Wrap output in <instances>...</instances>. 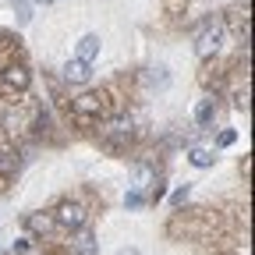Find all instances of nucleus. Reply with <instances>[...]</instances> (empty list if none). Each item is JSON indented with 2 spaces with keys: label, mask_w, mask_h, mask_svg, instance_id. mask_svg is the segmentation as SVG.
<instances>
[{
  "label": "nucleus",
  "mask_w": 255,
  "mask_h": 255,
  "mask_svg": "<svg viewBox=\"0 0 255 255\" xmlns=\"http://www.w3.org/2000/svg\"><path fill=\"white\" fill-rule=\"evenodd\" d=\"M57 220L64 223V227H71V231H78L82 223H85V213H82V206H75V202H64V206L57 209Z\"/></svg>",
  "instance_id": "obj_1"
},
{
  "label": "nucleus",
  "mask_w": 255,
  "mask_h": 255,
  "mask_svg": "<svg viewBox=\"0 0 255 255\" xmlns=\"http://www.w3.org/2000/svg\"><path fill=\"white\" fill-rule=\"evenodd\" d=\"M100 110H103V100H100L96 92H85V96H78V100H75V114H78V117H96Z\"/></svg>",
  "instance_id": "obj_2"
},
{
  "label": "nucleus",
  "mask_w": 255,
  "mask_h": 255,
  "mask_svg": "<svg viewBox=\"0 0 255 255\" xmlns=\"http://www.w3.org/2000/svg\"><path fill=\"white\" fill-rule=\"evenodd\" d=\"M92 71H89V60H68L64 64V78L68 82H85Z\"/></svg>",
  "instance_id": "obj_3"
},
{
  "label": "nucleus",
  "mask_w": 255,
  "mask_h": 255,
  "mask_svg": "<svg viewBox=\"0 0 255 255\" xmlns=\"http://www.w3.org/2000/svg\"><path fill=\"white\" fill-rule=\"evenodd\" d=\"M96 53H100V36H92V32H89V36L78 39V60H92Z\"/></svg>",
  "instance_id": "obj_4"
},
{
  "label": "nucleus",
  "mask_w": 255,
  "mask_h": 255,
  "mask_svg": "<svg viewBox=\"0 0 255 255\" xmlns=\"http://www.w3.org/2000/svg\"><path fill=\"white\" fill-rule=\"evenodd\" d=\"M216 46H220V28H209V32H202V39H199L195 53H199V57H209Z\"/></svg>",
  "instance_id": "obj_5"
},
{
  "label": "nucleus",
  "mask_w": 255,
  "mask_h": 255,
  "mask_svg": "<svg viewBox=\"0 0 255 255\" xmlns=\"http://www.w3.org/2000/svg\"><path fill=\"white\" fill-rule=\"evenodd\" d=\"M4 82H7L11 89H25V85H28V71H25V68H7Z\"/></svg>",
  "instance_id": "obj_6"
},
{
  "label": "nucleus",
  "mask_w": 255,
  "mask_h": 255,
  "mask_svg": "<svg viewBox=\"0 0 255 255\" xmlns=\"http://www.w3.org/2000/svg\"><path fill=\"white\" fill-rule=\"evenodd\" d=\"M191 163H195V167H209L213 163V152L209 149H191Z\"/></svg>",
  "instance_id": "obj_7"
},
{
  "label": "nucleus",
  "mask_w": 255,
  "mask_h": 255,
  "mask_svg": "<svg viewBox=\"0 0 255 255\" xmlns=\"http://www.w3.org/2000/svg\"><path fill=\"white\" fill-rule=\"evenodd\" d=\"M195 121H199V124H209V121H213V100L199 103V110H195Z\"/></svg>",
  "instance_id": "obj_8"
},
{
  "label": "nucleus",
  "mask_w": 255,
  "mask_h": 255,
  "mask_svg": "<svg viewBox=\"0 0 255 255\" xmlns=\"http://www.w3.org/2000/svg\"><path fill=\"white\" fill-rule=\"evenodd\" d=\"M124 206H128V209H142V206H145V195H142V191H128V195H124Z\"/></svg>",
  "instance_id": "obj_9"
},
{
  "label": "nucleus",
  "mask_w": 255,
  "mask_h": 255,
  "mask_svg": "<svg viewBox=\"0 0 255 255\" xmlns=\"http://www.w3.org/2000/svg\"><path fill=\"white\" fill-rule=\"evenodd\" d=\"M14 163H18L14 152H11V149H0V170L7 174V170H14Z\"/></svg>",
  "instance_id": "obj_10"
},
{
  "label": "nucleus",
  "mask_w": 255,
  "mask_h": 255,
  "mask_svg": "<svg viewBox=\"0 0 255 255\" xmlns=\"http://www.w3.org/2000/svg\"><path fill=\"white\" fill-rule=\"evenodd\" d=\"M167 82H170L167 68H156V71H152V85H159V89H167Z\"/></svg>",
  "instance_id": "obj_11"
},
{
  "label": "nucleus",
  "mask_w": 255,
  "mask_h": 255,
  "mask_svg": "<svg viewBox=\"0 0 255 255\" xmlns=\"http://www.w3.org/2000/svg\"><path fill=\"white\" fill-rule=\"evenodd\" d=\"M50 223H53V220H46V216H32L28 227H32V231H50Z\"/></svg>",
  "instance_id": "obj_12"
},
{
  "label": "nucleus",
  "mask_w": 255,
  "mask_h": 255,
  "mask_svg": "<svg viewBox=\"0 0 255 255\" xmlns=\"http://www.w3.org/2000/svg\"><path fill=\"white\" fill-rule=\"evenodd\" d=\"M14 7H18V21H28V18H32V14H28V4H25V0H18Z\"/></svg>",
  "instance_id": "obj_13"
},
{
  "label": "nucleus",
  "mask_w": 255,
  "mask_h": 255,
  "mask_svg": "<svg viewBox=\"0 0 255 255\" xmlns=\"http://www.w3.org/2000/svg\"><path fill=\"white\" fill-rule=\"evenodd\" d=\"M184 199H188V184H184V188H177V191H174V199H170V202H174V206H181V202H184Z\"/></svg>",
  "instance_id": "obj_14"
},
{
  "label": "nucleus",
  "mask_w": 255,
  "mask_h": 255,
  "mask_svg": "<svg viewBox=\"0 0 255 255\" xmlns=\"http://www.w3.org/2000/svg\"><path fill=\"white\" fill-rule=\"evenodd\" d=\"M152 181V170L149 167H138V184H149Z\"/></svg>",
  "instance_id": "obj_15"
},
{
  "label": "nucleus",
  "mask_w": 255,
  "mask_h": 255,
  "mask_svg": "<svg viewBox=\"0 0 255 255\" xmlns=\"http://www.w3.org/2000/svg\"><path fill=\"white\" fill-rule=\"evenodd\" d=\"M110 128H114V131H128V128H131V121H124V117H117V121H114Z\"/></svg>",
  "instance_id": "obj_16"
},
{
  "label": "nucleus",
  "mask_w": 255,
  "mask_h": 255,
  "mask_svg": "<svg viewBox=\"0 0 255 255\" xmlns=\"http://www.w3.org/2000/svg\"><path fill=\"white\" fill-rule=\"evenodd\" d=\"M234 138H238V135H234V131H223V135H220V145H231V142H234Z\"/></svg>",
  "instance_id": "obj_17"
},
{
  "label": "nucleus",
  "mask_w": 255,
  "mask_h": 255,
  "mask_svg": "<svg viewBox=\"0 0 255 255\" xmlns=\"http://www.w3.org/2000/svg\"><path fill=\"white\" fill-rule=\"evenodd\" d=\"M114 255H138V248H117Z\"/></svg>",
  "instance_id": "obj_18"
},
{
  "label": "nucleus",
  "mask_w": 255,
  "mask_h": 255,
  "mask_svg": "<svg viewBox=\"0 0 255 255\" xmlns=\"http://www.w3.org/2000/svg\"><path fill=\"white\" fill-rule=\"evenodd\" d=\"M36 4H53V0H36Z\"/></svg>",
  "instance_id": "obj_19"
}]
</instances>
